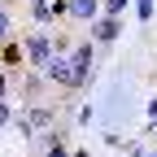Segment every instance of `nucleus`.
<instances>
[{
  "label": "nucleus",
  "mask_w": 157,
  "mask_h": 157,
  "mask_svg": "<svg viewBox=\"0 0 157 157\" xmlns=\"http://www.w3.org/2000/svg\"><path fill=\"white\" fill-rule=\"evenodd\" d=\"M31 13L39 17V22H44V17H52V0H35V5H31Z\"/></svg>",
  "instance_id": "7"
},
{
  "label": "nucleus",
  "mask_w": 157,
  "mask_h": 157,
  "mask_svg": "<svg viewBox=\"0 0 157 157\" xmlns=\"http://www.w3.org/2000/svg\"><path fill=\"white\" fill-rule=\"evenodd\" d=\"M148 157H157V153H148Z\"/></svg>",
  "instance_id": "14"
},
{
  "label": "nucleus",
  "mask_w": 157,
  "mask_h": 157,
  "mask_svg": "<svg viewBox=\"0 0 157 157\" xmlns=\"http://www.w3.org/2000/svg\"><path fill=\"white\" fill-rule=\"evenodd\" d=\"M70 66H74V74H78V83H87V74H92V44H83V48H74V57H70Z\"/></svg>",
  "instance_id": "4"
},
{
  "label": "nucleus",
  "mask_w": 157,
  "mask_h": 157,
  "mask_svg": "<svg viewBox=\"0 0 157 157\" xmlns=\"http://www.w3.org/2000/svg\"><path fill=\"white\" fill-rule=\"evenodd\" d=\"M48 122H52V109H44V105H35V109H31V113L22 118V122H17V131H22V135H31L35 127H48Z\"/></svg>",
  "instance_id": "2"
},
{
  "label": "nucleus",
  "mask_w": 157,
  "mask_h": 157,
  "mask_svg": "<svg viewBox=\"0 0 157 157\" xmlns=\"http://www.w3.org/2000/svg\"><path fill=\"white\" fill-rule=\"evenodd\" d=\"M5 66H22V48L17 44H5Z\"/></svg>",
  "instance_id": "8"
},
{
  "label": "nucleus",
  "mask_w": 157,
  "mask_h": 157,
  "mask_svg": "<svg viewBox=\"0 0 157 157\" xmlns=\"http://www.w3.org/2000/svg\"><path fill=\"white\" fill-rule=\"evenodd\" d=\"M66 9L74 17H96V0H66Z\"/></svg>",
  "instance_id": "6"
},
{
  "label": "nucleus",
  "mask_w": 157,
  "mask_h": 157,
  "mask_svg": "<svg viewBox=\"0 0 157 157\" xmlns=\"http://www.w3.org/2000/svg\"><path fill=\"white\" fill-rule=\"evenodd\" d=\"M122 9H127V0H105V13H109V17H118Z\"/></svg>",
  "instance_id": "9"
},
{
  "label": "nucleus",
  "mask_w": 157,
  "mask_h": 157,
  "mask_svg": "<svg viewBox=\"0 0 157 157\" xmlns=\"http://www.w3.org/2000/svg\"><path fill=\"white\" fill-rule=\"evenodd\" d=\"M48 157H66V148H61V140H57V135H48Z\"/></svg>",
  "instance_id": "10"
},
{
  "label": "nucleus",
  "mask_w": 157,
  "mask_h": 157,
  "mask_svg": "<svg viewBox=\"0 0 157 157\" xmlns=\"http://www.w3.org/2000/svg\"><path fill=\"white\" fill-rule=\"evenodd\" d=\"M48 78L52 83H61V87H83L78 83V74H74V66H70V57H48Z\"/></svg>",
  "instance_id": "1"
},
{
  "label": "nucleus",
  "mask_w": 157,
  "mask_h": 157,
  "mask_svg": "<svg viewBox=\"0 0 157 157\" xmlns=\"http://www.w3.org/2000/svg\"><path fill=\"white\" fill-rule=\"evenodd\" d=\"M5 35H9V13L0 9V39H5Z\"/></svg>",
  "instance_id": "11"
},
{
  "label": "nucleus",
  "mask_w": 157,
  "mask_h": 157,
  "mask_svg": "<svg viewBox=\"0 0 157 157\" xmlns=\"http://www.w3.org/2000/svg\"><path fill=\"white\" fill-rule=\"evenodd\" d=\"M9 122V105H5V96H0V127Z\"/></svg>",
  "instance_id": "12"
},
{
  "label": "nucleus",
  "mask_w": 157,
  "mask_h": 157,
  "mask_svg": "<svg viewBox=\"0 0 157 157\" xmlns=\"http://www.w3.org/2000/svg\"><path fill=\"white\" fill-rule=\"evenodd\" d=\"M26 57H31V61H35L39 70H44V66H48V57H52L48 39H44V35H31V44H26Z\"/></svg>",
  "instance_id": "3"
},
{
  "label": "nucleus",
  "mask_w": 157,
  "mask_h": 157,
  "mask_svg": "<svg viewBox=\"0 0 157 157\" xmlns=\"http://www.w3.org/2000/svg\"><path fill=\"white\" fill-rule=\"evenodd\" d=\"M118 31H122V26H118V17H101V22L92 26V35L101 39V44H109V39H118Z\"/></svg>",
  "instance_id": "5"
},
{
  "label": "nucleus",
  "mask_w": 157,
  "mask_h": 157,
  "mask_svg": "<svg viewBox=\"0 0 157 157\" xmlns=\"http://www.w3.org/2000/svg\"><path fill=\"white\" fill-rule=\"evenodd\" d=\"M0 96H5V74H0Z\"/></svg>",
  "instance_id": "13"
}]
</instances>
